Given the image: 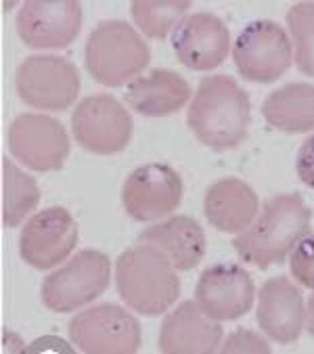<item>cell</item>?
Here are the masks:
<instances>
[{
    "label": "cell",
    "instance_id": "obj_9",
    "mask_svg": "<svg viewBox=\"0 0 314 354\" xmlns=\"http://www.w3.org/2000/svg\"><path fill=\"white\" fill-rule=\"evenodd\" d=\"M69 337L89 354H134L140 348V325L122 306L99 304L69 321Z\"/></svg>",
    "mask_w": 314,
    "mask_h": 354
},
{
    "label": "cell",
    "instance_id": "obj_22",
    "mask_svg": "<svg viewBox=\"0 0 314 354\" xmlns=\"http://www.w3.org/2000/svg\"><path fill=\"white\" fill-rule=\"evenodd\" d=\"M40 201V189L36 180L19 170L9 158L3 160V223L13 229Z\"/></svg>",
    "mask_w": 314,
    "mask_h": 354
},
{
    "label": "cell",
    "instance_id": "obj_5",
    "mask_svg": "<svg viewBox=\"0 0 314 354\" xmlns=\"http://www.w3.org/2000/svg\"><path fill=\"white\" fill-rule=\"evenodd\" d=\"M111 281V260L97 250H82L42 283V302L53 313H73L97 300Z\"/></svg>",
    "mask_w": 314,
    "mask_h": 354
},
{
    "label": "cell",
    "instance_id": "obj_27",
    "mask_svg": "<svg viewBox=\"0 0 314 354\" xmlns=\"http://www.w3.org/2000/svg\"><path fill=\"white\" fill-rule=\"evenodd\" d=\"M295 170L297 176L302 178V183L310 189H314V134L308 136L299 151H297V160H295Z\"/></svg>",
    "mask_w": 314,
    "mask_h": 354
},
{
    "label": "cell",
    "instance_id": "obj_16",
    "mask_svg": "<svg viewBox=\"0 0 314 354\" xmlns=\"http://www.w3.org/2000/svg\"><path fill=\"white\" fill-rule=\"evenodd\" d=\"M258 325L279 344H293L304 329V296L287 277L268 279L258 296Z\"/></svg>",
    "mask_w": 314,
    "mask_h": 354
},
{
    "label": "cell",
    "instance_id": "obj_11",
    "mask_svg": "<svg viewBox=\"0 0 314 354\" xmlns=\"http://www.w3.org/2000/svg\"><path fill=\"white\" fill-rule=\"evenodd\" d=\"M9 149L30 170L53 172L61 170L69 156V136L59 120L42 113H24L9 128Z\"/></svg>",
    "mask_w": 314,
    "mask_h": 354
},
{
    "label": "cell",
    "instance_id": "obj_13",
    "mask_svg": "<svg viewBox=\"0 0 314 354\" xmlns=\"http://www.w3.org/2000/svg\"><path fill=\"white\" fill-rule=\"evenodd\" d=\"M254 281L239 264H214L197 281L195 298L214 321L241 319L254 306Z\"/></svg>",
    "mask_w": 314,
    "mask_h": 354
},
{
    "label": "cell",
    "instance_id": "obj_10",
    "mask_svg": "<svg viewBox=\"0 0 314 354\" xmlns=\"http://www.w3.org/2000/svg\"><path fill=\"white\" fill-rule=\"evenodd\" d=\"M183 201V178L168 164H147L130 172L122 189L126 214L138 223L164 218Z\"/></svg>",
    "mask_w": 314,
    "mask_h": 354
},
{
    "label": "cell",
    "instance_id": "obj_2",
    "mask_svg": "<svg viewBox=\"0 0 314 354\" xmlns=\"http://www.w3.org/2000/svg\"><path fill=\"white\" fill-rule=\"evenodd\" d=\"M310 221L312 212L297 193L273 195L264 201L256 223L232 239V248L237 250L241 260L266 270L281 264L310 233Z\"/></svg>",
    "mask_w": 314,
    "mask_h": 354
},
{
    "label": "cell",
    "instance_id": "obj_3",
    "mask_svg": "<svg viewBox=\"0 0 314 354\" xmlns=\"http://www.w3.org/2000/svg\"><path fill=\"white\" fill-rule=\"evenodd\" d=\"M116 286L122 300L145 317L164 315L181 296V279L164 252L140 243L120 254Z\"/></svg>",
    "mask_w": 314,
    "mask_h": 354
},
{
    "label": "cell",
    "instance_id": "obj_25",
    "mask_svg": "<svg viewBox=\"0 0 314 354\" xmlns=\"http://www.w3.org/2000/svg\"><path fill=\"white\" fill-rule=\"evenodd\" d=\"M289 268L304 288L314 290V235H306L295 245L289 260Z\"/></svg>",
    "mask_w": 314,
    "mask_h": 354
},
{
    "label": "cell",
    "instance_id": "obj_6",
    "mask_svg": "<svg viewBox=\"0 0 314 354\" xmlns=\"http://www.w3.org/2000/svg\"><path fill=\"white\" fill-rule=\"evenodd\" d=\"M80 74L71 61L55 55H32L15 74L19 99L36 109L63 111L80 95Z\"/></svg>",
    "mask_w": 314,
    "mask_h": 354
},
{
    "label": "cell",
    "instance_id": "obj_17",
    "mask_svg": "<svg viewBox=\"0 0 314 354\" xmlns=\"http://www.w3.org/2000/svg\"><path fill=\"white\" fill-rule=\"evenodd\" d=\"M222 339V327L193 300L172 310L160 329V350L166 354H212Z\"/></svg>",
    "mask_w": 314,
    "mask_h": 354
},
{
    "label": "cell",
    "instance_id": "obj_14",
    "mask_svg": "<svg viewBox=\"0 0 314 354\" xmlns=\"http://www.w3.org/2000/svg\"><path fill=\"white\" fill-rule=\"evenodd\" d=\"M77 243V225L65 207H46L28 221L19 235L21 258L38 268L46 270L63 262Z\"/></svg>",
    "mask_w": 314,
    "mask_h": 354
},
{
    "label": "cell",
    "instance_id": "obj_8",
    "mask_svg": "<svg viewBox=\"0 0 314 354\" xmlns=\"http://www.w3.org/2000/svg\"><path fill=\"white\" fill-rule=\"evenodd\" d=\"M75 140L97 156H113L128 147L132 118L111 95H93L80 101L71 115Z\"/></svg>",
    "mask_w": 314,
    "mask_h": 354
},
{
    "label": "cell",
    "instance_id": "obj_28",
    "mask_svg": "<svg viewBox=\"0 0 314 354\" xmlns=\"http://www.w3.org/2000/svg\"><path fill=\"white\" fill-rule=\"evenodd\" d=\"M306 317H308V323H306V329L308 333L314 337V294L308 298V308H306Z\"/></svg>",
    "mask_w": 314,
    "mask_h": 354
},
{
    "label": "cell",
    "instance_id": "obj_7",
    "mask_svg": "<svg viewBox=\"0 0 314 354\" xmlns=\"http://www.w3.org/2000/svg\"><path fill=\"white\" fill-rule=\"evenodd\" d=\"M237 72L252 82H277L291 65V42L287 32L268 19L252 21L237 36L232 48Z\"/></svg>",
    "mask_w": 314,
    "mask_h": 354
},
{
    "label": "cell",
    "instance_id": "obj_19",
    "mask_svg": "<svg viewBox=\"0 0 314 354\" xmlns=\"http://www.w3.org/2000/svg\"><path fill=\"white\" fill-rule=\"evenodd\" d=\"M191 99L189 82L170 69H151L147 76H138L126 91L128 105L147 118H164L181 111Z\"/></svg>",
    "mask_w": 314,
    "mask_h": 354
},
{
    "label": "cell",
    "instance_id": "obj_24",
    "mask_svg": "<svg viewBox=\"0 0 314 354\" xmlns=\"http://www.w3.org/2000/svg\"><path fill=\"white\" fill-rule=\"evenodd\" d=\"M287 28L295 46V65L314 78V3H297L287 11Z\"/></svg>",
    "mask_w": 314,
    "mask_h": 354
},
{
    "label": "cell",
    "instance_id": "obj_18",
    "mask_svg": "<svg viewBox=\"0 0 314 354\" xmlns=\"http://www.w3.org/2000/svg\"><path fill=\"white\" fill-rule=\"evenodd\" d=\"M258 195L241 178H220L216 180L203 201L207 223L222 233L246 231L258 214Z\"/></svg>",
    "mask_w": 314,
    "mask_h": 354
},
{
    "label": "cell",
    "instance_id": "obj_21",
    "mask_svg": "<svg viewBox=\"0 0 314 354\" xmlns=\"http://www.w3.org/2000/svg\"><path fill=\"white\" fill-rule=\"evenodd\" d=\"M262 115L273 128L283 132L314 130V84L281 86L262 103Z\"/></svg>",
    "mask_w": 314,
    "mask_h": 354
},
{
    "label": "cell",
    "instance_id": "obj_20",
    "mask_svg": "<svg viewBox=\"0 0 314 354\" xmlns=\"http://www.w3.org/2000/svg\"><path fill=\"white\" fill-rule=\"evenodd\" d=\"M138 241L164 252L176 270L195 268L205 254V233L191 216H172L153 225L138 235Z\"/></svg>",
    "mask_w": 314,
    "mask_h": 354
},
{
    "label": "cell",
    "instance_id": "obj_12",
    "mask_svg": "<svg viewBox=\"0 0 314 354\" xmlns=\"http://www.w3.org/2000/svg\"><path fill=\"white\" fill-rule=\"evenodd\" d=\"M82 30L75 0H32L17 13V34L32 48H65Z\"/></svg>",
    "mask_w": 314,
    "mask_h": 354
},
{
    "label": "cell",
    "instance_id": "obj_26",
    "mask_svg": "<svg viewBox=\"0 0 314 354\" xmlns=\"http://www.w3.org/2000/svg\"><path fill=\"white\" fill-rule=\"evenodd\" d=\"M220 352H224V354H228V352H264V354H268L270 346L262 335L241 327L226 337V344L222 346Z\"/></svg>",
    "mask_w": 314,
    "mask_h": 354
},
{
    "label": "cell",
    "instance_id": "obj_23",
    "mask_svg": "<svg viewBox=\"0 0 314 354\" xmlns=\"http://www.w3.org/2000/svg\"><path fill=\"white\" fill-rule=\"evenodd\" d=\"M191 3L183 0H166V3H155V0H136L132 3L130 11L134 17V24L140 28V32L147 38L164 40L172 28L181 24V17L189 11Z\"/></svg>",
    "mask_w": 314,
    "mask_h": 354
},
{
    "label": "cell",
    "instance_id": "obj_4",
    "mask_svg": "<svg viewBox=\"0 0 314 354\" xmlns=\"http://www.w3.org/2000/svg\"><path fill=\"white\" fill-rule=\"evenodd\" d=\"M86 69L103 86H122L138 76L151 61V50L140 34L126 21H101L89 36Z\"/></svg>",
    "mask_w": 314,
    "mask_h": 354
},
{
    "label": "cell",
    "instance_id": "obj_15",
    "mask_svg": "<svg viewBox=\"0 0 314 354\" xmlns=\"http://www.w3.org/2000/svg\"><path fill=\"white\" fill-rule=\"evenodd\" d=\"M172 46L185 67L210 72L226 59L230 34L224 21L214 13H193L174 28Z\"/></svg>",
    "mask_w": 314,
    "mask_h": 354
},
{
    "label": "cell",
    "instance_id": "obj_1",
    "mask_svg": "<svg viewBox=\"0 0 314 354\" xmlns=\"http://www.w3.org/2000/svg\"><path fill=\"white\" fill-rule=\"evenodd\" d=\"M250 95L226 74L207 76L193 95L187 124L201 145L214 151L237 149L248 138Z\"/></svg>",
    "mask_w": 314,
    "mask_h": 354
}]
</instances>
